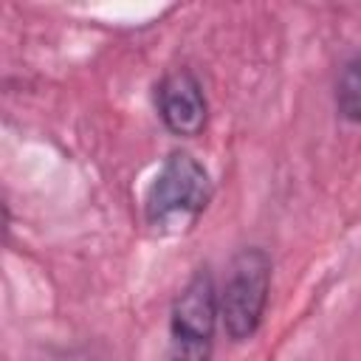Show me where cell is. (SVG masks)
<instances>
[{
    "instance_id": "obj_1",
    "label": "cell",
    "mask_w": 361,
    "mask_h": 361,
    "mask_svg": "<svg viewBox=\"0 0 361 361\" xmlns=\"http://www.w3.org/2000/svg\"><path fill=\"white\" fill-rule=\"evenodd\" d=\"M214 183L209 169L186 149H172L144 195V223L161 237L186 234L209 209Z\"/></svg>"
},
{
    "instance_id": "obj_2",
    "label": "cell",
    "mask_w": 361,
    "mask_h": 361,
    "mask_svg": "<svg viewBox=\"0 0 361 361\" xmlns=\"http://www.w3.org/2000/svg\"><path fill=\"white\" fill-rule=\"evenodd\" d=\"M271 254L262 245H245L231 257L220 299V322L231 341H248L262 324L271 293Z\"/></svg>"
},
{
    "instance_id": "obj_3",
    "label": "cell",
    "mask_w": 361,
    "mask_h": 361,
    "mask_svg": "<svg viewBox=\"0 0 361 361\" xmlns=\"http://www.w3.org/2000/svg\"><path fill=\"white\" fill-rule=\"evenodd\" d=\"M220 299L212 271L197 268L169 310V353L166 361H212Z\"/></svg>"
},
{
    "instance_id": "obj_4",
    "label": "cell",
    "mask_w": 361,
    "mask_h": 361,
    "mask_svg": "<svg viewBox=\"0 0 361 361\" xmlns=\"http://www.w3.org/2000/svg\"><path fill=\"white\" fill-rule=\"evenodd\" d=\"M155 107L164 127L178 138H197L209 121V102L192 68H172L155 85Z\"/></svg>"
},
{
    "instance_id": "obj_5",
    "label": "cell",
    "mask_w": 361,
    "mask_h": 361,
    "mask_svg": "<svg viewBox=\"0 0 361 361\" xmlns=\"http://www.w3.org/2000/svg\"><path fill=\"white\" fill-rule=\"evenodd\" d=\"M336 110L347 124H361V54L350 56L338 71Z\"/></svg>"
},
{
    "instance_id": "obj_6",
    "label": "cell",
    "mask_w": 361,
    "mask_h": 361,
    "mask_svg": "<svg viewBox=\"0 0 361 361\" xmlns=\"http://www.w3.org/2000/svg\"><path fill=\"white\" fill-rule=\"evenodd\" d=\"M164 361H166V358H164Z\"/></svg>"
}]
</instances>
